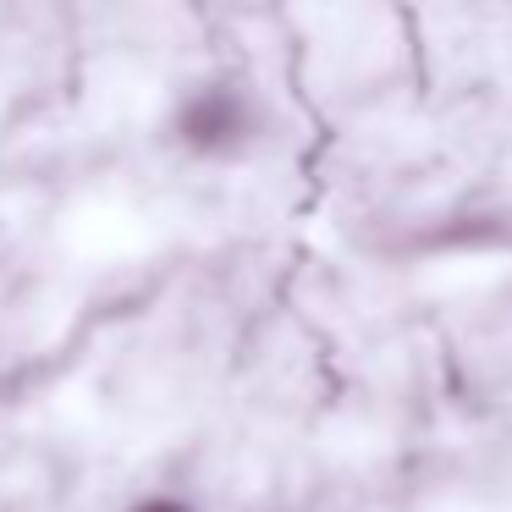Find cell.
Wrapping results in <instances>:
<instances>
[{
  "label": "cell",
  "instance_id": "cell-2",
  "mask_svg": "<svg viewBox=\"0 0 512 512\" xmlns=\"http://www.w3.org/2000/svg\"><path fill=\"white\" fill-rule=\"evenodd\" d=\"M133 512H193V501H182V496H144V501H133Z\"/></svg>",
  "mask_w": 512,
  "mask_h": 512
},
{
  "label": "cell",
  "instance_id": "cell-1",
  "mask_svg": "<svg viewBox=\"0 0 512 512\" xmlns=\"http://www.w3.org/2000/svg\"><path fill=\"white\" fill-rule=\"evenodd\" d=\"M177 133H182V144L199 149V155H237V149L254 138V105L237 89H199V94L182 100Z\"/></svg>",
  "mask_w": 512,
  "mask_h": 512
}]
</instances>
